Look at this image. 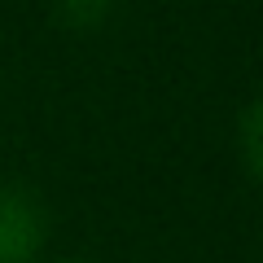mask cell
I'll return each instance as SVG.
<instances>
[{
    "instance_id": "1",
    "label": "cell",
    "mask_w": 263,
    "mask_h": 263,
    "mask_svg": "<svg viewBox=\"0 0 263 263\" xmlns=\"http://www.w3.org/2000/svg\"><path fill=\"white\" fill-rule=\"evenodd\" d=\"M48 246V206L27 184H0V263H40Z\"/></svg>"
},
{
    "instance_id": "2",
    "label": "cell",
    "mask_w": 263,
    "mask_h": 263,
    "mask_svg": "<svg viewBox=\"0 0 263 263\" xmlns=\"http://www.w3.org/2000/svg\"><path fill=\"white\" fill-rule=\"evenodd\" d=\"M237 149H241L246 171L263 184V97L241 110V123H237Z\"/></svg>"
},
{
    "instance_id": "3",
    "label": "cell",
    "mask_w": 263,
    "mask_h": 263,
    "mask_svg": "<svg viewBox=\"0 0 263 263\" xmlns=\"http://www.w3.org/2000/svg\"><path fill=\"white\" fill-rule=\"evenodd\" d=\"M119 0H53V18L66 31H101Z\"/></svg>"
},
{
    "instance_id": "4",
    "label": "cell",
    "mask_w": 263,
    "mask_h": 263,
    "mask_svg": "<svg viewBox=\"0 0 263 263\" xmlns=\"http://www.w3.org/2000/svg\"><path fill=\"white\" fill-rule=\"evenodd\" d=\"M66 263H79V259H66Z\"/></svg>"
}]
</instances>
